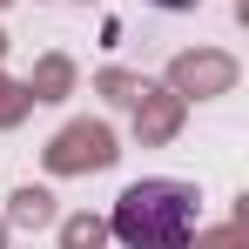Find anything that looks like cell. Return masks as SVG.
Instances as JSON below:
<instances>
[{
	"label": "cell",
	"instance_id": "cell-1",
	"mask_svg": "<svg viewBox=\"0 0 249 249\" xmlns=\"http://www.w3.org/2000/svg\"><path fill=\"white\" fill-rule=\"evenodd\" d=\"M196 222H202V196L189 182H168V175H148V182L122 189V202L108 215L115 243H128V249H189Z\"/></svg>",
	"mask_w": 249,
	"mask_h": 249
},
{
	"label": "cell",
	"instance_id": "cell-2",
	"mask_svg": "<svg viewBox=\"0 0 249 249\" xmlns=\"http://www.w3.org/2000/svg\"><path fill=\"white\" fill-rule=\"evenodd\" d=\"M101 168L115 162V148H108V128H74V135H61V148H54V168Z\"/></svg>",
	"mask_w": 249,
	"mask_h": 249
},
{
	"label": "cell",
	"instance_id": "cell-3",
	"mask_svg": "<svg viewBox=\"0 0 249 249\" xmlns=\"http://www.w3.org/2000/svg\"><path fill=\"white\" fill-rule=\"evenodd\" d=\"M14 215H20V222H47V196L41 189H20V196H14Z\"/></svg>",
	"mask_w": 249,
	"mask_h": 249
},
{
	"label": "cell",
	"instance_id": "cell-4",
	"mask_svg": "<svg viewBox=\"0 0 249 249\" xmlns=\"http://www.w3.org/2000/svg\"><path fill=\"white\" fill-rule=\"evenodd\" d=\"M101 243V229H94V222H74V229H68V249H94Z\"/></svg>",
	"mask_w": 249,
	"mask_h": 249
},
{
	"label": "cell",
	"instance_id": "cell-5",
	"mask_svg": "<svg viewBox=\"0 0 249 249\" xmlns=\"http://www.w3.org/2000/svg\"><path fill=\"white\" fill-rule=\"evenodd\" d=\"M148 7H168V14H182V7H196V0H148Z\"/></svg>",
	"mask_w": 249,
	"mask_h": 249
}]
</instances>
